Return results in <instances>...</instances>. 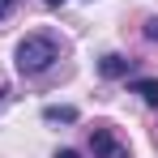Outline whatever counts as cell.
<instances>
[{
    "label": "cell",
    "mask_w": 158,
    "mask_h": 158,
    "mask_svg": "<svg viewBox=\"0 0 158 158\" xmlns=\"http://www.w3.org/2000/svg\"><path fill=\"white\" fill-rule=\"evenodd\" d=\"M56 60H60V47H56L52 34H26L17 43V73H26V77L47 73Z\"/></svg>",
    "instance_id": "1"
},
{
    "label": "cell",
    "mask_w": 158,
    "mask_h": 158,
    "mask_svg": "<svg viewBox=\"0 0 158 158\" xmlns=\"http://www.w3.org/2000/svg\"><path fill=\"white\" fill-rule=\"evenodd\" d=\"M90 150H94V158H128V145L107 128V124H94V128H90Z\"/></svg>",
    "instance_id": "2"
},
{
    "label": "cell",
    "mask_w": 158,
    "mask_h": 158,
    "mask_svg": "<svg viewBox=\"0 0 158 158\" xmlns=\"http://www.w3.org/2000/svg\"><path fill=\"white\" fill-rule=\"evenodd\" d=\"M128 64L132 60H124V56H103V60H98V73H103V77H128Z\"/></svg>",
    "instance_id": "3"
},
{
    "label": "cell",
    "mask_w": 158,
    "mask_h": 158,
    "mask_svg": "<svg viewBox=\"0 0 158 158\" xmlns=\"http://www.w3.org/2000/svg\"><path fill=\"white\" fill-rule=\"evenodd\" d=\"M132 94H141L150 107H158V77H141V81H132Z\"/></svg>",
    "instance_id": "4"
},
{
    "label": "cell",
    "mask_w": 158,
    "mask_h": 158,
    "mask_svg": "<svg viewBox=\"0 0 158 158\" xmlns=\"http://www.w3.org/2000/svg\"><path fill=\"white\" fill-rule=\"evenodd\" d=\"M43 120H47V124H73V120H77V107H47Z\"/></svg>",
    "instance_id": "5"
},
{
    "label": "cell",
    "mask_w": 158,
    "mask_h": 158,
    "mask_svg": "<svg viewBox=\"0 0 158 158\" xmlns=\"http://www.w3.org/2000/svg\"><path fill=\"white\" fill-rule=\"evenodd\" d=\"M17 4H22V0H0V22H4V17H9V13H13Z\"/></svg>",
    "instance_id": "6"
},
{
    "label": "cell",
    "mask_w": 158,
    "mask_h": 158,
    "mask_svg": "<svg viewBox=\"0 0 158 158\" xmlns=\"http://www.w3.org/2000/svg\"><path fill=\"white\" fill-rule=\"evenodd\" d=\"M145 39H158V17H150V22H145Z\"/></svg>",
    "instance_id": "7"
},
{
    "label": "cell",
    "mask_w": 158,
    "mask_h": 158,
    "mask_svg": "<svg viewBox=\"0 0 158 158\" xmlns=\"http://www.w3.org/2000/svg\"><path fill=\"white\" fill-rule=\"evenodd\" d=\"M56 158H81L77 150H56Z\"/></svg>",
    "instance_id": "8"
},
{
    "label": "cell",
    "mask_w": 158,
    "mask_h": 158,
    "mask_svg": "<svg viewBox=\"0 0 158 158\" xmlns=\"http://www.w3.org/2000/svg\"><path fill=\"white\" fill-rule=\"evenodd\" d=\"M47 4H52V9H60V4H64V0H47Z\"/></svg>",
    "instance_id": "9"
},
{
    "label": "cell",
    "mask_w": 158,
    "mask_h": 158,
    "mask_svg": "<svg viewBox=\"0 0 158 158\" xmlns=\"http://www.w3.org/2000/svg\"><path fill=\"white\" fill-rule=\"evenodd\" d=\"M4 94H9V90H4V81H0V98H4Z\"/></svg>",
    "instance_id": "10"
}]
</instances>
